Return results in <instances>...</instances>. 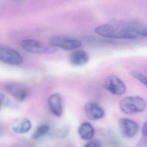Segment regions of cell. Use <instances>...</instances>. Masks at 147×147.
I'll list each match as a JSON object with an SVG mask.
<instances>
[{
  "label": "cell",
  "mask_w": 147,
  "mask_h": 147,
  "mask_svg": "<svg viewBox=\"0 0 147 147\" xmlns=\"http://www.w3.org/2000/svg\"><path fill=\"white\" fill-rule=\"evenodd\" d=\"M49 129V126L47 124H44L40 125L34 131L32 135V139L34 140L39 139L48 133Z\"/></svg>",
  "instance_id": "cell-15"
},
{
  "label": "cell",
  "mask_w": 147,
  "mask_h": 147,
  "mask_svg": "<svg viewBox=\"0 0 147 147\" xmlns=\"http://www.w3.org/2000/svg\"><path fill=\"white\" fill-rule=\"evenodd\" d=\"M51 43L52 46L66 51L75 50L82 45V42L80 40L61 37L53 38L51 40Z\"/></svg>",
  "instance_id": "cell-6"
},
{
  "label": "cell",
  "mask_w": 147,
  "mask_h": 147,
  "mask_svg": "<svg viewBox=\"0 0 147 147\" xmlns=\"http://www.w3.org/2000/svg\"><path fill=\"white\" fill-rule=\"evenodd\" d=\"M95 32L100 36L118 39L134 40L137 35L121 27H116L110 25H104L96 28Z\"/></svg>",
  "instance_id": "cell-1"
},
{
  "label": "cell",
  "mask_w": 147,
  "mask_h": 147,
  "mask_svg": "<svg viewBox=\"0 0 147 147\" xmlns=\"http://www.w3.org/2000/svg\"></svg>",
  "instance_id": "cell-19"
},
{
  "label": "cell",
  "mask_w": 147,
  "mask_h": 147,
  "mask_svg": "<svg viewBox=\"0 0 147 147\" xmlns=\"http://www.w3.org/2000/svg\"><path fill=\"white\" fill-rule=\"evenodd\" d=\"M131 75L133 78L145 85L147 87V77L143 74L137 70H134L131 72Z\"/></svg>",
  "instance_id": "cell-16"
},
{
  "label": "cell",
  "mask_w": 147,
  "mask_h": 147,
  "mask_svg": "<svg viewBox=\"0 0 147 147\" xmlns=\"http://www.w3.org/2000/svg\"><path fill=\"white\" fill-rule=\"evenodd\" d=\"M32 127V124L27 119L22 120L19 124L13 127L12 129L14 133L17 134H24L27 133Z\"/></svg>",
  "instance_id": "cell-14"
},
{
  "label": "cell",
  "mask_w": 147,
  "mask_h": 147,
  "mask_svg": "<svg viewBox=\"0 0 147 147\" xmlns=\"http://www.w3.org/2000/svg\"><path fill=\"white\" fill-rule=\"evenodd\" d=\"M142 135L145 137H147V120L143 124L142 129Z\"/></svg>",
  "instance_id": "cell-18"
},
{
  "label": "cell",
  "mask_w": 147,
  "mask_h": 147,
  "mask_svg": "<svg viewBox=\"0 0 147 147\" xmlns=\"http://www.w3.org/2000/svg\"><path fill=\"white\" fill-rule=\"evenodd\" d=\"M70 60L71 63L74 66H82L87 63L89 56L85 51H76L71 54Z\"/></svg>",
  "instance_id": "cell-12"
},
{
  "label": "cell",
  "mask_w": 147,
  "mask_h": 147,
  "mask_svg": "<svg viewBox=\"0 0 147 147\" xmlns=\"http://www.w3.org/2000/svg\"><path fill=\"white\" fill-rule=\"evenodd\" d=\"M146 105L145 99L137 96L126 97L121 100L119 103L120 109L128 115L143 112L146 109Z\"/></svg>",
  "instance_id": "cell-2"
},
{
  "label": "cell",
  "mask_w": 147,
  "mask_h": 147,
  "mask_svg": "<svg viewBox=\"0 0 147 147\" xmlns=\"http://www.w3.org/2000/svg\"><path fill=\"white\" fill-rule=\"evenodd\" d=\"M61 97L59 94L54 93L48 99V104L51 113L56 116H61L62 114Z\"/></svg>",
  "instance_id": "cell-11"
},
{
  "label": "cell",
  "mask_w": 147,
  "mask_h": 147,
  "mask_svg": "<svg viewBox=\"0 0 147 147\" xmlns=\"http://www.w3.org/2000/svg\"><path fill=\"white\" fill-rule=\"evenodd\" d=\"M5 88L16 100L19 102L24 101L27 96V91L26 88L18 84H7Z\"/></svg>",
  "instance_id": "cell-9"
},
{
  "label": "cell",
  "mask_w": 147,
  "mask_h": 147,
  "mask_svg": "<svg viewBox=\"0 0 147 147\" xmlns=\"http://www.w3.org/2000/svg\"><path fill=\"white\" fill-rule=\"evenodd\" d=\"M119 125L123 134L127 138L133 137L139 131L138 123L128 118H121L119 121Z\"/></svg>",
  "instance_id": "cell-7"
},
{
  "label": "cell",
  "mask_w": 147,
  "mask_h": 147,
  "mask_svg": "<svg viewBox=\"0 0 147 147\" xmlns=\"http://www.w3.org/2000/svg\"><path fill=\"white\" fill-rule=\"evenodd\" d=\"M121 28L136 34L147 38V27L144 24L135 21H128L121 23Z\"/></svg>",
  "instance_id": "cell-10"
},
{
  "label": "cell",
  "mask_w": 147,
  "mask_h": 147,
  "mask_svg": "<svg viewBox=\"0 0 147 147\" xmlns=\"http://www.w3.org/2000/svg\"><path fill=\"white\" fill-rule=\"evenodd\" d=\"M103 86L108 92L115 96H122L127 90L124 82L115 75L108 76L104 81Z\"/></svg>",
  "instance_id": "cell-4"
},
{
  "label": "cell",
  "mask_w": 147,
  "mask_h": 147,
  "mask_svg": "<svg viewBox=\"0 0 147 147\" xmlns=\"http://www.w3.org/2000/svg\"><path fill=\"white\" fill-rule=\"evenodd\" d=\"M0 59L3 63L12 65H19L23 62L22 56L18 51L7 47L0 48Z\"/></svg>",
  "instance_id": "cell-5"
},
{
  "label": "cell",
  "mask_w": 147,
  "mask_h": 147,
  "mask_svg": "<svg viewBox=\"0 0 147 147\" xmlns=\"http://www.w3.org/2000/svg\"><path fill=\"white\" fill-rule=\"evenodd\" d=\"M21 46L24 51L31 53L51 54L56 52L58 51L57 47L52 45H45L34 40H23L21 42Z\"/></svg>",
  "instance_id": "cell-3"
},
{
  "label": "cell",
  "mask_w": 147,
  "mask_h": 147,
  "mask_svg": "<svg viewBox=\"0 0 147 147\" xmlns=\"http://www.w3.org/2000/svg\"><path fill=\"white\" fill-rule=\"evenodd\" d=\"M79 136L84 140H90L95 134V129L90 123L85 122L79 126L78 129Z\"/></svg>",
  "instance_id": "cell-13"
},
{
  "label": "cell",
  "mask_w": 147,
  "mask_h": 147,
  "mask_svg": "<svg viewBox=\"0 0 147 147\" xmlns=\"http://www.w3.org/2000/svg\"></svg>",
  "instance_id": "cell-20"
},
{
  "label": "cell",
  "mask_w": 147,
  "mask_h": 147,
  "mask_svg": "<svg viewBox=\"0 0 147 147\" xmlns=\"http://www.w3.org/2000/svg\"><path fill=\"white\" fill-rule=\"evenodd\" d=\"M84 109L87 117L91 121L99 120L105 115V111L102 107L94 102H89L85 104Z\"/></svg>",
  "instance_id": "cell-8"
},
{
  "label": "cell",
  "mask_w": 147,
  "mask_h": 147,
  "mask_svg": "<svg viewBox=\"0 0 147 147\" xmlns=\"http://www.w3.org/2000/svg\"><path fill=\"white\" fill-rule=\"evenodd\" d=\"M84 147H101V143L96 140H92L87 142Z\"/></svg>",
  "instance_id": "cell-17"
}]
</instances>
